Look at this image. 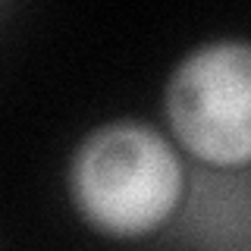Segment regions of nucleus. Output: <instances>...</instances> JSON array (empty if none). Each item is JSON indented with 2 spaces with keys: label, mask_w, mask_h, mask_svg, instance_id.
<instances>
[{
  "label": "nucleus",
  "mask_w": 251,
  "mask_h": 251,
  "mask_svg": "<svg viewBox=\"0 0 251 251\" xmlns=\"http://www.w3.org/2000/svg\"><path fill=\"white\" fill-rule=\"evenodd\" d=\"M69 195L100 232H151L179 204L182 160L154 126L113 120L91 129L73 151Z\"/></svg>",
  "instance_id": "1"
},
{
  "label": "nucleus",
  "mask_w": 251,
  "mask_h": 251,
  "mask_svg": "<svg viewBox=\"0 0 251 251\" xmlns=\"http://www.w3.org/2000/svg\"><path fill=\"white\" fill-rule=\"evenodd\" d=\"M167 116L195 157L251 160V41L220 38L188 50L167 82Z\"/></svg>",
  "instance_id": "2"
}]
</instances>
